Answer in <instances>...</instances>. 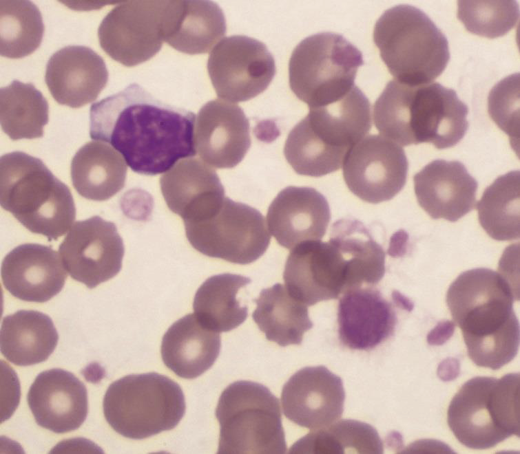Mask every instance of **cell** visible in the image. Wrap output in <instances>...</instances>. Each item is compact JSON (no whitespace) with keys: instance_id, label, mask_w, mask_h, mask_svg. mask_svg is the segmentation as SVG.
Here are the masks:
<instances>
[{"instance_id":"obj_21","label":"cell","mask_w":520,"mask_h":454,"mask_svg":"<svg viewBox=\"0 0 520 454\" xmlns=\"http://www.w3.org/2000/svg\"><path fill=\"white\" fill-rule=\"evenodd\" d=\"M103 59L86 46H66L54 53L46 65L45 81L60 105L79 108L95 100L107 85Z\"/></svg>"},{"instance_id":"obj_14","label":"cell","mask_w":520,"mask_h":454,"mask_svg":"<svg viewBox=\"0 0 520 454\" xmlns=\"http://www.w3.org/2000/svg\"><path fill=\"white\" fill-rule=\"evenodd\" d=\"M408 166L400 146L384 136L371 135L349 151L342 165L343 176L355 195L378 204L400 192L406 182Z\"/></svg>"},{"instance_id":"obj_37","label":"cell","mask_w":520,"mask_h":454,"mask_svg":"<svg viewBox=\"0 0 520 454\" xmlns=\"http://www.w3.org/2000/svg\"><path fill=\"white\" fill-rule=\"evenodd\" d=\"M457 18L475 34L495 39L512 29L519 17L516 1H458Z\"/></svg>"},{"instance_id":"obj_22","label":"cell","mask_w":520,"mask_h":454,"mask_svg":"<svg viewBox=\"0 0 520 454\" xmlns=\"http://www.w3.org/2000/svg\"><path fill=\"white\" fill-rule=\"evenodd\" d=\"M413 181L419 205L433 219L456 221L475 208L477 182L459 161L435 160Z\"/></svg>"},{"instance_id":"obj_19","label":"cell","mask_w":520,"mask_h":454,"mask_svg":"<svg viewBox=\"0 0 520 454\" xmlns=\"http://www.w3.org/2000/svg\"><path fill=\"white\" fill-rule=\"evenodd\" d=\"M27 401L37 424L56 433L77 429L88 412L85 385L71 372L59 368L36 377Z\"/></svg>"},{"instance_id":"obj_18","label":"cell","mask_w":520,"mask_h":454,"mask_svg":"<svg viewBox=\"0 0 520 454\" xmlns=\"http://www.w3.org/2000/svg\"><path fill=\"white\" fill-rule=\"evenodd\" d=\"M194 142L203 162L218 169L233 168L250 147L249 120L236 104L210 100L198 111Z\"/></svg>"},{"instance_id":"obj_16","label":"cell","mask_w":520,"mask_h":454,"mask_svg":"<svg viewBox=\"0 0 520 454\" xmlns=\"http://www.w3.org/2000/svg\"><path fill=\"white\" fill-rule=\"evenodd\" d=\"M289 294L306 306L337 299L347 290V263L337 246L311 240L291 249L283 274Z\"/></svg>"},{"instance_id":"obj_31","label":"cell","mask_w":520,"mask_h":454,"mask_svg":"<svg viewBox=\"0 0 520 454\" xmlns=\"http://www.w3.org/2000/svg\"><path fill=\"white\" fill-rule=\"evenodd\" d=\"M330 240L347 263V290L377 284L385 273V252L363 224L342 219L331 226ZM346 290V291H347Z\"/></svg>"},{"instance_id":"obj_30","label":"cell","mask_w":520,"mask_h":454,"mask_svg":"<svg viewBox=\"0 0 520 454\" xmlns=\"http://www.w3.org/2000/svg\"><path fill=\"white\" fill-rule=\"evenodd\" d=\"M254 322L267 340L281 347L300 345L304 334L313 326L307 306L293 297L280 283L263 289L253 300Z\"/></svg>"},{"instance_id":"obj_32","label":"cell","mask_w":520,"mask_h":454,"mask_svg":"<svg viewBox=\"0 0 520 454\" xmlns=\"http://www.w3.org/2000/svg\"><path fill=\"white\" fill-rule=\"evenodd\" d=\"M251 281L247 277L231 273L209 277L194 296V314L203 325L217 332L238 327L246 320L248 308L241 305L237 294Z\"/></svg>"},{"instance_id":"obj_5","label":"cell","mask_w":520,"mask_h":454,"mask_svg":"<svg viewBox=\"0 0 520 454\" xmlns=\"http://www.w3.org/2000/svg\"><path fill=\"white\" fill-rule=\"evenodd\" d=\"M0 183L1 206L32 233L56 240L70 228L71 192L41 160L21 151L2 155Z\"/></svg>"},{"instance_id":"obj_20","label":"cell","mask_w":520,"mask_h":454,"mask_svg":"<svg viewBox=\"0 0 520 454\" xmlns=\"http://www.w3.org/2000/svg\"><path fill=\"white\" fill-rule=\"evenodd\" d=\"M1 275L6 289L25 301L44 303L58 294L67 278L58 253L38 244L17 246L3 259Z\"/></svg>"},{"instance_id":"obj_35","label":"cell","mask_w":520,"mask_h":454,"mask_svg":"<svg viewBox=\"0 0 520 454\" xmlns=\"http://www.w3.org/2000/svg\"><path fill=\"white\" fill-rule=\"evenodd\" d=\"M290 453H382L383 444L371 425L342 420L311 431L296 442Z\"/></svg>"},{"instance_id":"obj_11","label":"cell","mask_w":520,"mask_h":454,"mask_svg":"<svg viewBox=\"0 0 520 454\" xmlns=\"http://www.w3.org/2000/svg\"><path fill=\"white\" fill-rule=\"evenodd\" d=\"M186 237L196 250L214 258L245 265L267 250L271 236L264 216L257 209L225 197L208 217L184 222Z\"/></svg>"},{"instance_id":"obj_7","label":"cell","mask_w":520,"mask_h":454,"mask_svg":"<svg viewBox=\"0 0 520 454\" xmlns=\"http://www.w3.org/2000/svg\"><path fill=\"white\" fill-rule=\"evenodd\" d=\"M447 422L457 440L472 449L490 448L512 435L519 437V374L468 380L450 401Z\"/></svg>"},{"instance_id":"obj_10","label":"cell","mask_w":520,"mask_h":454,"mask_svg":"<svg viewBox=\"0 0 520 454\" xmlns=\"http://www.w3.org/2000/svg\"><path fill=\"white\" fill-rule=\"evenodd\" d=\"M361 52L340 34L321 32L303 39L289 63V85L309 108L331 103L355 86Z\"/></svg>"},{"instance_id":"obj_33","label":"cell","mask_w":520,"mask_h":454,"mask_svg":"<svg viewBox=\"0 0 520 454\" xmlns=\"http://www.w3.org/2000/svg\"><path fill=\"white\" fill-rule=\"evenodd\" d=\"M1 126L12 140L43 136L48 122L49 106L42 93L32 83L13 80L0 90Z\"/></svg>"},{"instance_id":"obj_28","label":"cell","mask_w":520,"mask_h":454,"mask_svg":"<svg viewBox=\"0 0 520 454\" xmlns=\"http://www.w3.org/2000/svg\"><path fill=\"white\" fill-rule=\"evenodd\" d=\"M58 340L52 319L43 312L21 310L3 318L1 352L16 365L29 366L45 361Z\"/></svg>"},{"instance_id":"obj_23","label":"cell","mask_w":520,"mask_h":454,"mask_svg":"<svg viewBox=\"0 0 520 454\" xmlns=\"http://www.w3.org/2000/svg\"><path fill=\"white\" fill-rule=\"evenodd\" d=\"M331 219L325 197L310 187L290 186L271 203L268 228L278 243L288 249L306 241L320 240Z\"/></svg>"},{"instance_id":"obj_2","label":"cell","mask_w":520,"mask_h":454,"mask_svg":"<svg viewBox=\"0 0 520 454\" xmlns=\"http://www.w3.org/2000/svg\"><path fill=\"white\" fill-rule=\"evenodd\" d=\"M516 294L502 274L484 268L462 272L449 286L447 305L461 330L468 355L477 366L497 370L516 356Z\"/></svg>"},{"instance_id":"obj_27","label":"cell","mask_w":520,"mask_h":454,"mask_svg":"<svg viewBox=\"0 0 520 454\" xmlns=\"http://www.w3.org/2000/svg\"><path fill=\"white\" fill-rule=\"evenodd\" d=\"M221 340L217 332L203 325L194 314L174 322L165 333L161 356L165 366L178 376L196 378L215 363Z\"/></svg>"},{"instance_id":"obj_1","label":"cell","mask_w":520,"mask_h":454,"mask_svg":"<svg viewBox=\"0 0 520 454\" xmlns=\"http://www.w3.org/2000/svg\"><path fill=\"white\" fill-rule=\"evenodd\" d=\"M195 118L194 113L166 104L132 83L92 104L90 133L120 152L134 172L156 175L196 154Z\"/></svg>"},{"instance_id":"obj_6","label":"cell","mask_w":520,"mask_h":454,"mask_svg":"<svg viewBox=\"0 0 520 454\" xmlns=\"http://www.w3.org/2000/svg\"><path fill=\"white\" fill-rule=\"evenodd\" d=\"M373 41L390 73L410 85L430 83L450 59L445 35L423 11L410 5L386 10L375 25Z\"/></svg>"},{"instance_id":"obj_25","label":"cell","mask_w":520,"mask_h":454,"mask_svg":"<svg viewBox=\"0 0 520 454\" xmlns=\"http://www.w3.org/2000/svg\"><path fill=\"white\" fill-rule=\"evenodd\" d=\"M168 208L184 222L207 218L225 199V189L216 171L197 158H187L160 179Z\"/></svg>"},{"instance_id":"obj_8","label":"cell","mask_w":520,"mask_h":454,"mask_svg":"<svg viewBox=\"0 0 520 454\" xmlns=\"http://www.w3.org/2000/svg\"><path fill=\"white\" fill-rule=\"evenodd\" d=\"M103 409L116 433L142 440L175 428L186 405L178 383L151 372L125 376L112 382L105 393Z\"/></svg>"},{"instance_id":"obj_17","label":"cell","mask_w":520,"mask_h":454,"mask_svg":"<svg viewBox=\"0 0 520 454\" xmlns=\"http://www.w3.org/2000/svg\"><path fill=\"white\" fill-rule=\"evenodd\" d=\"M344 400L342 379L324 366L298 370L284 384L281 394L285 417L311 431L338 420Z\"/></svg>"},{"instance_id":"obj_13","label":"cell","mask_w":520,"mask_h":454,"mask_svg":"<svg viewBox=\"0 0 520 454\" xmlns=\"http://www.w3.org/2000/svg\"><path fill=\"white\" fill-rule=\"evenodd\" d=\"M165 3L166 1H130L114 8L98 29L101 48L127 67L152 58L164 41Z\"/></svg>"},{"instance_id":"obj_36","label":"cell","mask_w":520,"mask_h":454,"mask_svg":"<svg viewBox=\"0 0 520 454\" xmlns=\"http://www.w3.org/2000/svg\"><path fill=\"white\" fill-rule=\"evenodd\" d=\"M1 56L21 58L33 53L42 41L41 14L28 1H1Z\"/></svg>"},{"instance_id":"obj_26","label":"cell","mask_w":520,"mask_h":454,"mask_svg":"<svg viewBox=\"0 0 520 454\" xmlns=\"http://www.w3.org/2000/svg\"><path fill=\"white\" fill-rule=\"evenodd\" d=\"M226 21L219 6L209 1H166L164 41L189 54H204L225 36Z\"/></svg>"},{"instance_id":"obj_34","label":"cell","mask_w":520,"mask_h":454,"mask_svg":"<svg viewBox=\"0 0 520 454\" xmlns=\"http://www.w3.org/2000/svg\"><path fill=\"white\" fill-rule=\"evenodd\" d=\"M519 171L499 176L477 204L481 226L495 240L519 238Z\"/></svg>"},{"instance_id":"obj_3","label":"cell","mask_w":520,"mask_h":454,"mask_svg":"<svg viewBox=\"0 0 520 454\" xmlns=\"http://www.w3.org/2000/svg\"><path fill=\"white\" fill-rule=\"evenodd\" d=\"M467 105L438 83L386 85L373 106V120L386 138L402 146L423 142L442 149L456 145L468 128Z\"/></svg>"},{"instance_id":"obj_4","label":"cell","mask_w":520,"mask_h":454,"mask_svg":"<svg viewBox=\"0 0 520 454\" xmlns=\"http://www.w3.org/2000/svg\"><path fill=\"white\" fill-rule=\"evenodd\" d=\"M371 105L357 87L331 103L309 108L289 132L284 154L300 175L320 177L339 170L371 129Z\"/></svg>"},{"instance_id":"obj_29","label":"cell","mask_w":520,"mask_h":454,"mask_svg":"<svg viewBox=\"0 0 520 454\" xmlns=\"http://www.w3.org/2000/svg\"><path fill=\"white\" fill-rule=\"evenodd\" d=\"M127 166L123 157L101 141H91L81 147L71 162V178L82 197L104 201L125 186Z\"/></svg>"},{"instance_id":"obj_9","label":"cell","mask_w":520,"mask_h":454,"mask_svg":"<svg viewBox=\"0 0 520 454\" xmlns=\"http://www.w3.org/2000/svg\"><path fill=\"white\" fill-rule=\"evenodd\" d=\"M216 417L220 424L218 453H286L278 399L252 381L230 384L221 393Z\"/></svg>"},{"instance_id":"obj_24","label":"cell","mask_w":520,"mask_h":454,"mask_svg":"<svg viewBox=\"0 0 520 454\" xmlns=\"http://www.w3.org/2000/svg\"><path fill=\"white\" fill-rule=\"evenodd\" d=\"M337 323L339 339L345 347L368 351L393 335L397 316L393 305L377 289L365 286L343 293Z\"/></svg>"},{"instance_id":"obj_38","label":"cell","mask_w":520,"mask_h":454,"mask_svg":"<svg viewBox=\"0 0 520 454\" xmlns=\"http://www.w3.org/2000/svg\"><path fill=\"white\" fill-rule=\"evenodd\" d=\"M519 101V74L501 80L490 91L488 112L496 124L508 135L518 139L519 119L514 115V102Z\"/></svg>"},{"instance_id":"obj_12","label":"cell","mask_w":520,"mask_h":454,"mask_svg":"<svg viewBox=\"0 0 520 454\" xmlns=\"http://www.w3.org/2000/svg\"><path fill=\"white\" fill-rule=\"evenodd\" d=\"M207 71L218 96L238 102L263 92L275 76V65L263 43L234 35L224 38L214 47Z\"/></svg>"},{"instance_id":"obj_15","label":"cell","mask_w":520,"mask_h":454,"mask_svg":"<svg viewBox=\"0 0 520 454\" xmlns=\"http://www.w3.org/2000/svg\"><path fill=\"white\" fill-rule=\"evenodd\" d=\"M59 252L70 277L92 289L120 272L125 248L116 225L96 215L76 221Z\"/></svg>"}]
</instances>
